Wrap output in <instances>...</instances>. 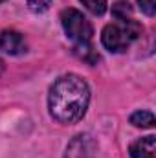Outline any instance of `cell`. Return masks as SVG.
Masks as SVG:
<instances>
[{"label":"cell","mask_w":156,"mask_h":158,"mask_svg":"<svg viewBox=\"0 0 156 158\" xmlns=\"http://www.w3.org/2000/svg\"><path fill=\"white\" fill-rule=\"evenodd\" d=\"M90 103V88L86 81L76 74L61 76L50 88L48 109L61 123H76L84 116Z\"/></svg>","instance_id":"6da1fadb"},{"label":"cell","mask_w":156,"mask_h":158,"mask_svg":"<svg viewBox=\"0 0 156 158\" xmlns=\"http://www.w3.org/2000/svg\"><path fill=\"white\" fill-rule=\"evenodd\" d=\"M140 33L142 28L134 19H117L116 22L107 24L103 28L101 42L109 52L121 53L140 37Z\"/></svg>","instance_id":"7a4b0ae2"},{"label":"cell","mask_w":156,"mask_h":158,"mask_svg":"<svg viewBox=\"0 0 156 158\" xmlns=\"http://www.w3.org/2000/svg\"><path fill=\"white\" fill-rule=\"evenodd\" d=\"M61 24L64 28L66 37L72 39L76 44H86L92 40V35H94L92 24L77 9H72V7L64 9L61 13Z\"/></svg>","instance_id":"3957f363"},{"label":"cell","mask_w":156,"mask_h":158,"mask_svg":"<svg viewBox=\"0 0 156 158\" xmlns=\"http://www.w3.org/2000/svg\"><path fill=\"white\" fill-rule=\"evenodd\" d=\"M96 153H97L96 142L88 134H79V136H76V140L66 147L64 158H94Z\"/></svg>","instance_id":"277c9868"},{"label":"cell","mask_w":156,"mask_h":158,"mask_svg":"<svg viewBox=\"0 0 156 158\" xmlns=\"http://www.w3.org/2000/svg\"><path fill=\"white\" fill-rule=\"evenodd\" d=\"M0 50L9 55H20L26 52V40L15 30H4L0 33Z\"/></svg>","instance_id":"5b68a950"},{"label":"cell","mask_w":156,"mask_h":158,"mask_svg":"<svg viewBox=\"0 0 156 158\" xmlns=\"http://www.w3.org/2000/svg\"><path fill=\"white\" fill-rule=\"evenodd\" d=\"M130 156L132 158H156V138L145 136L136 140L130 145Z\"/></svg>","instance_id":"8992f818"},{"label":"cell","mask_w":156,"mask_h":158,"mask_svg":"<svg viewBox=\"0 0 156 158\" xmlns=\"http://www.w3.org/2000/svg\"><path fill=\"white\" fill-rule=\"evenodd\" d=\"M130 123L134 127H142V129H151L154 127V114L149 110H138L130 116Z\"/></svg>","instance_id":"52a82bcc"},{"label":"cell","mask_w":156,"mask_h":158,"mask_svg":"<svg viewBox=\"0 0 156 158\" xmlns=\"http://www.w3.org/2000/svg\"><path fill=\"white\" fill-rule=\"evenodd\" d=\"M81 4L94 15H103L107 11V0H81Z\"/></svg>","instance_id":"ba28073f"},{"label":"cell","mask_w":156,"mask_h":158,"mask_svg":"<svg viewBox=\"0 0 156 158\" xmlns=\"http://www.w3.org/2000/svg\"><path fill=\"white\" fill-rule=\"evenodd\" d=\"M51 6V0H28V7L33 13H44Z\"/></svg>","instance_id":"9c48e42d"},{"label":"cell","mask_w":156,"mask_h":158,"mask_svg":"<svg viewBox=\"0 0 156 158\" xmlns=\"http://www.w3.org/2000/svg\"><path fill=\"white\" fill-rule=\"evenodd\" d=\"M138 4H140V9H142L145 15L153 17L156 13V0H138Z\"/></svg>","instance_id":"30bf717a"},{"label":"cell","mask_w":156,"mask_h":158,"mask_svg":"<svg viewBox=\"0 0 156 158\" xmlns=\"http://www.w3.org/2000/svg\"><path fill=\"white\" fill-rule=\"evenodd\" d=\"M2 2H4V0H0V4H2Z\"/></svg>","instance_id":"8fae6325"}]
</instances>
